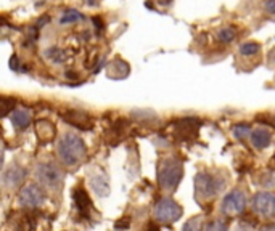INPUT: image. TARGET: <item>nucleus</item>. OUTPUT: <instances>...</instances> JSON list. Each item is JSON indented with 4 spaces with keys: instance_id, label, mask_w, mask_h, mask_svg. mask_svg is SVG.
Wrapping results in <instances>:
<instances>
[{
    "instance_id": "14",
    "label": "nucleus",
    "mask_w": 275,
    "mask_h": 231,
    "mask_svg": "<svg viewBox=\"0 0 275 231\" xmlns=\"http://www.w3.org/2000/svg\"><path fill=\"white\" fill-rule=\"evenodd\" d=\"M91 188L93 193H97L100 196V198L108 196L109 194V182H108L107 175H103V173L93 175L91 178Z\"/></svg>"
},
{
    "instance_id": "4",
    "label": "nucleus",
    "mask_w": 275,
    "mask_h": 231,
    "mask_svg": "<svg viewBox=\"0 0 275 231\" xmlns=\"http://www.w3.org/2000/svg\"><path fill=\"white\" fill-rule=\"evenodd\" d=\"M36 178L48 189H60L63 185L64 175L55 164H39L36 169Z\"/></svg>"
},
{
    "instance_id": "1",
    "label": "nucleus",
    "mask_w": 275,
    "mask_h": 231,
    "mask_svg": "<svg viewBox=\"0 0 275 231\" xmlns=\"http://www.w3.org/2000/svg\"><path fill=\"white\" fill-rule=\"evenodd\" d=\"M57 151L60 159L64 165L68 167H73V165H77L79 162H82V159L86 158V144H84L82 138L77 137L76 133L73 132H66L60 138Z\"/></svg>"
},
{
    "instance_id": "23",
    "label": "nucleus",
    "mask_w": 275,
    "mask_h": 231,
    "mask_svg": "<svg viewBox=\"0 0 275 231\" xmlns=\"http://www.w3.org/2000/svg\"><path fill=\"white\" fill-rule=\"evenodd\" d=\"M204 230H227V223L216 220V222H213V223L204 225Z\"/></svg>"
},
{
    "instance_id": "24",
    "label": "nucleus",
    "mask_w": 275,
    "mask_h": 231,
    "mask_svg": "<svg viewBox=\"0 0 275 231\" xmlns=\"http://www.w3.org/2000/svg\"><path fill=\"white\" fill-rule=\"evenodd\" d=\"M264 8H266L267 13L275 14V0H266V2H264Z\"/></svg>"
},
{
    "instance_id": "11",
    "label": "nucleus",
    "mask_w": 275,
    "mask_h": 231,
    "mask_svg": "<svg viewBox=\"0 0 275 231\" xmlns=\"http://www.w3.org/2000/svg\"><path fill=\"white\" fill-rule=\"evenodd\" d=\"M63 119L68 124H71L73 127H77L81 130H91L92 129V119L89 117V114L82 111H76V109H69L63 114Z\"/></svg>"
},
{
    "instance_id": "6",
    "label": "nucleus",
    "mask_w": 275,
    "mask_h": 231,
    "mask_svg": "<svg viewBox=\"0 0 275 231\" xmlns=\"http://www.w3.org/2000/svg\"><path fill=\"white\" fill-rule=\"evenodd\" d=\"M251 209L254 214L261 215L264 218H274L275 217V193L266 191L258 193L251 199Z\"/></svg>"
},
{
    "instance_id": "18",
    "label": "nucleus",
    "mask_w": 275,
    "mask_h": 231,
    "mask_svg": "<svg viewBox=\"0 0 275 231\" xmlns=\"http://www.w3.org/2000/svg\"><path fill=\"white\" fill-rule=\"evenodd\" d=\"M259 50H261V45L256 42H246L240 45V53L244 55V57H253V55L259 53Z\"/></svg>"
},
{
    "instance_id": "9",
    "label": "nucleus",
    "mask_w": 275,
    "mask_h": 231,
    "mask_svg": "<svg viewBox=\"0 0 275 231\" xmlns=\"http://www.w3.org/2000/svg\"><path fill=\"white\" fill-rule=\"evenodd\" d=\"M199 125H201V122L195 117H185L182 120H179L177 125L174 127L176 138L182 140V142H190V140L197 138Z\"/></svg>"
},
{
    "instance_id": "28",
    "label": "nucleus",
    "mask_w": 275,
    "mask_h": 231,
    "mask_svg": "<svg viewBox=\"0 0 275 231\" xmlns=\"http://www.w3.org/2000/svg\"><path fill=\"white\" fill-rule=\"evenodd\" d=\"M66 76H69V79H76V74H73V72H68Z\"/></svg>"
},
{
    "instance_id": "26",
    "label": "nucleus",
    "mask_w": 275,
    "mask_h": 231,
    "mask_svg": "<svg viewBox=\"0 0 275 231\" xmlns=\"http://www.w3.org/2000/svg\"><path fill=\"white\" fill-rule=\"evenodd\" d=\"M93 23L97 24V29H102L103 28V24H102V21H100L98 18H93Z\"/></svg>"
},
{
    "instance_id": "17",
    "label": "nucleus",
    "mask_w": 275,
    "mask_h": 231,
    "mask_svg": "<svg viewBox=\"0 0 275 231\" xmlns=\"http://www.w3.org/2000/svg\"><path fill=\"white\" fill-rule=\"evenodd\" d=\"M46 57H47V59H50V61H53V63H61L63 59L66 58V55H64L61 48L52 47V48L46 50Z\"/></svg>"
},
{
    "instance_id": "27",
    "label": "nucleus",
    "mask_w": 275,
    "mask_h": 231,
    "mask_svg": "<svg viewBox=\"0 0 275 231\" xmlns=\"http://www.w3.org/2000/svg\"><path fill=\"white\" fill-rule=\"evenodd\" d=\"M264 230H275V223H271V225H266Z\"/></svg>"
},
{
    "instance_id": "22",
    "label": "nucleus",
    "mask_w": 275,
    "mask_h": 231,
    "mask_svg": "<svg viewBox=\"0 0 275 231\" xmlns=\"http://www.w3.org/2000/svg\"><path fill=\"white\" fill-rule=\"evenodd\" d=\"M2 106H3V116L12 114L13 108H15V100L10 97H3L2 98Z\"/></svg>"
},
{
    "instance_id": "8",
    "label": "nucleus",
    "mask_w": 275,
    "mask_h": 231,
    "mask_svg": "<svg viewBox=\"0 0 275 231\" xmlns=\"http://www.w3.org/2000/svg\"><path fill=\"white\" fill-rule=\"evenodd\" d=\"M246 207V196L240 189L229 193L222 201V212L226 215H240Z\"/></svg>"
},
{
    "instance_id": "20",
    "label": "nucleus",
    "mask_w": 275,
    "mask_h": 231,
    "mask_svg": "<svg viewBox=\"0 0 275 231\" xmlns=\"http://www.w3.org/2000/svg\"><path fill=\"white\" fill-rule=\"evenodd\" d=\"M79 19H82V14L77 12V10H68V12H64V14L60 19V23L61 24H71V23H76Z\"/></svg>"
},
{
    "instance_id": "5",
    "label": "nucleus",
    "mask_w": 275,
    "mask_h": 231,
    "mask_svg": "<svg viewBox=\"0 0 275 231\" xmlns=\"http://www.w3.org/2000/svg\"><path fill=\"white\" fill-rule=\"evenodd\" d=\"M153 214L158 222L172 223V222H177V220L182 217V207L174 199L163 198L158 201L156 205H154Z\"/></svg>"
},
{
    "instance_id": "10",
    "label": "nucleus",
    "mask_w": 275,
    "mask_h": 231,
    "mask_svg": "<svg viewBox=\"0 0 275 231\" xmlns=\"http://www.w3.org/2000/svg\"><path fill=\"white\" fill-rule=\"evenodd\" d=\"M24 177H26V170L19 165L13 164L10 165L8 169L3 170V175H2V185L3 188L7 189H15L18 188L19 185L24 182Z\"/></svg>"
},
{
    "instance_id": "3",
    "label": "nucleus",
    "mask_w": 275,
    "mask_h": 231,
    "mask_svg": "<svg viewBox=\"0 0 275 231\" xmlns=\"http://www.w3.org/2000/svg\"><path fill=\"white\" fill-rule=\"evenodd\" d=\"M222 187L224 182H219V178L213 177L211 173L199 172L195 177V198L198 201H209Z\"/></svg>"
},
{
    "instance_id": "13",
    "label": "nucleus",
    "mask_w": 275,
    "mask_h": 231,
    "mask_svg": "<svg viewBox=\"0 0 275 231\" xmlns=\"http://www.w3.org/2000/svg\"><path fill=\"white\" fill-rule=\"evenodd\" d=\"M10 116H12L13 127L16 130H24L29 124H31V113H29V109H24V108L15 109Z\"/></svg>"
},
{
    "instance_id": "19",
    "label": "nucleus",
    "mask_w": 275,
    "mask_h": 231,
    "mask_svg": "<svg viewBox=\"0 0 275 231\" xmlns=\"http://www.w3.org/2000/svg\"><path fill=\"white\" fill-rule=\"evenodd\" d=\"M217 37L222 43H230V42H233L235 37H237V31H235L233 28H224L219 31Z\"/></svg>"
},
{
    "instance_id": "7",
    "label": "nucleus",
    "mask_w": 275,
    "mask_h": 231,
    "mask_svg": "<svg viewBox=\"0 0 275 231\" xmlns=\"http://www.w3.org/2000/svg\"><path fill=\"white\" fill-rule=\"evenodd\" d=\"M18 201L23 207L34 209L46 202V193H44V189L39 187V185H28V187H24L21 189V193L18 196Z\"/></svg>"
},
{
    "instance_id": "15",
    "label": "nucleus",
    "mask_w": 275,
    "mask_h": 231,
    "mask_svg": "<svg viewBox=\"0 0 275 231\" xmlns=\"http://www.w3.org/2000/svg\"><path fill=\"white\" fill-rule=\"evenodd\" d=\"M272 142V137L269 133V130L266 129H256L254 132H251V143L254 148L258 149H264L267 148Z\"/></svg>"
},
{
    "instance_id": "16",
    "label": "nucleus",
    "mask_w": 275,
    "mask_h": 231,
    "mask_svg": "<svg viewBox=\"0 0 275 231\" xmlns=\"http://www.w3.org/2000/svg\"><path fill=\"white\" fill-rule=\"evenodd\" d=\"M37 135L42 140H52L55 137V125L48 120H41L37 122Z\"/></svg>"
},
{
    "instance_id": "2",
    "label": "nucleus",
    "mask_w": 275,
    "mask_h": 231,
    "mask_svg": "<svg viewBox=\"0 0 275 231\" xmlns=\"http://www.w3.org/2000/svg\"><path fill=\"white\" fill-rule=\"evenodd\" d=\"M183 175L182 162L177 158H164L158 165V182L159 187L166 191L177 188Z\"/></svg>"
},
{
    "instance_id": "21",
    "label": "nucleus",
    "mask_w": 275,
    "mask_h": 231,
    "mask_svg": "<svg viewBox=\"0 0 275 231\" xmlns=\"http://www.w3.org/2000/svg\"><path fill=\"white\" fill-rule=\"evenodd\" d=\"M249 133H251V130H249V125L246 124H238L233 127V137L238 140H244Z\"/></svg>"
},
{
    "instance_id": "12",
    "label": "nucleus",
    "mask_w": 275,
    "mask_h": 231,
    "mask_svg": "<svg viewBox=\"0 0 275 231\" xmlns=\"http://www.w3.org/2000/svg\"><path fill=\"white\" fill-rule=\"evenodd\" d=\"M74 201H76L79 214H81L84 218H89V214H91L92 210V201L89 198V194L84 191V189H76V191H74Z\"/></svg>"
},
{
    "instance_id": "25",
    "label": "nucleus",
    "mask_w": 275,
    "mask_h": 231,
    "mask_svg": "<svg viewBox=\"0 0 275 231\" xmlns=\"http://www.w3.org/2000/svg\"><path fill=\"white\" fill-rule=\"evenodd\" d=\"M190 228H193V230H199L201 228V225H198L197 222H188V223H185V227H183V230H190Z\"/></svg>"
}]
</instances>
